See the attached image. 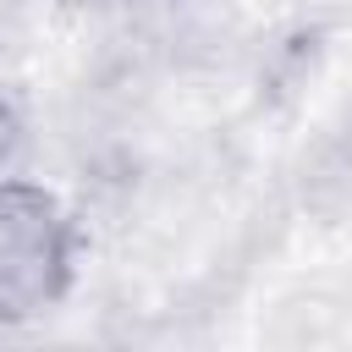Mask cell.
I'll return each mask as SVG.
<instances>
[{"label": "cell", "mask_w": 352, "mask_h": 352, "mask_svg": "<svg viewBox=\"0 0 352 352\" xmlns=\"http://www.w3.org/2000/svg\"><path fill=\"white\" fill-rule=\"evenodd\" d=\"M82 220L33 176H0V330L50 319L82 270Z\"/></svg>", "instance_id": "6da1fadb"}, {"label": "cell", "mask_w": 352, "mask_h": 352, "mask_svg": "<svg viewBox=\"0 0 352 352\" xmlns=\"http://www.w3.org/2000/svg\"><path fill=\"white\" fill-rule=\"evenodd\" d=\"M22 110L11 104V99H0V176L16 165V154H22Z\"/></svg>", "instance_id": "7a4b0ae2"}, {"label": "cell", "mask_w": 352, "mask_h": 352, "mask_svg": "<svg viewBox=\"0 0 352 352\" xmlns=\"http://www.w3.org/2000/svg\"><path fill=\"white\" fill-rule=\"evenodd\" d=\"M94 6H148V0H94Z\"/></svg>", "instance_id": "3957f363"}]
</instances>
